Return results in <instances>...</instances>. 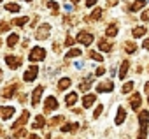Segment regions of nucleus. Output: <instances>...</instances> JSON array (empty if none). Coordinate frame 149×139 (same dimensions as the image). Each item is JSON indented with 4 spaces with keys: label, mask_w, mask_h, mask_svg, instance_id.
I'll return each mask as SVG.
<instances>
[{
    "label": "nucleus",
    "mask_w": 149,
    "mask_h": 139,
    "mask_svg": "<svg viewBox=\"0 0 149 139\" xmlns=\"http://www.w3.org/2000/svg\"><path fill=\"white\" fill-rule=\"evenodd\" d=\"M139 123H140V130H139L137 139H146V135H147V123H149V113L147 111H140Z\"/></svg>",
    "instance_id": "obj_1"
},
{
    "label": "nucleus",
    "mask_w": 149,
    "mask_h": 139,
    "mask_svg": "<svg viewBox=\"0 0 149 139\" xmlns=\"http://www.w3.org/2000/svg\"><path fill=\"white\" fill-rule=\"evenodd\" d=\"M46 58V51H44V48H40V46H35L32 51H30V55H28V60L30 62H40V60H44Z\"/></svg>",
    "instance_id": "obj_2"
},
{
    "label": "nucleus",
    "mask_w": 149,
    "mask_h": 139,
    "mask_svg": "<svg viewBox=\"0 0 149 139\" xmlns=\"http://www.w3.org/2000/svg\"><path fill=\"white\" fill-rule=\"evenodd\" d=\"M49 30H51V27H49L47 23H42V25L37 28L35 37H37L39 41H44V39H47V37H49Z\"/></svg>",
    "instance_id": "obj_3"
},
{
    "label": "nucleus",
    "mask_w": 149,
    "mask_h": 139,
    "mask_svg": "<svg viewBox=\"0 0 149 139\" xmlns=\"http://www.w3.org/2000/svg\"><path fill=\"white\" fill-rule=\"evenodd\" d=\"M77 42L84 44V46H90V44H93V35L90 32H79L77 34Z\"/></svg>",
    "instance_id": "obj_4"
},
{
    "label": "nucleus",
    "mask_w": 149,
    "mask_h": 139,
    "mask_svg": "<svg viewBox=\"0 0 149 139\" xmlns=\"http://www.w3.org/2000/svg\"><path fill=\"white\" fill-rule=\"evenodd\" d=\"M28 118H30V113H28V111H23V113H21V116H19V118L14 121V125H13V130H19V128H21V127H23V125L28 121Z\"/></svg>",
    "instance_id": "obj_5"
},
{
    "label": "nucleus",
    "mask_w": 149,
    "mask_h": 139,
    "mask_svg": "<svg viewBox=\"0 0 149 139\" xmlns=\"http://www.w3.org/2000/svg\"><path fill=\"white\" fill-rule=\"evenodd\" d=\"M37 74H39V67H35V65H32V67L28 69V71L25 72V76H23V79L30 83V81H33V79L37 78Z\"/></svg>",
    "instance_id": "obj_6"
},
{
    "label": "nucleus",
    "mask_w": 149,
    "mask_h": 139,
    "mask_svg": "<svg viewBox=\"0 0 149 139\" xmlns=\"http://www.w3.org/2000/svg\"><path fill=\"white\" fill-rule=\"evenodd\" d=\"M6 62H7V65H9L11 69H18V67L21 65V62H23V60H21L19 56H14V55H7V56H6Z\"/></svg>",
    "instance_id": "obj_7"
},
{
    "label": "nucleus",
    "mask_w": 149,
    "mask_h": 139,
    "mask_svg": "<svg viewBox=\"0 0 149 139\" xmlns=\"http://www.w3.org/2000/svg\"><path fill=\"white\" fill-rule=\"evenodd\" d=\"M16 90H18V83H11L9 86H6V88L2 90V97H4V99H11V97L16 93Z\"/></svg>",
    "instance_id": "obj_8"
},
{
    "label": "nucleus",
    "mask_w": 149,
    "mask_h": 139,
    "mask_svg": "<svg viewBox=\"0 0 149 139\" xmlns=\"http://www.w3.org/2000/svg\"><path fill=\"white\" fill-rule=\"evenodd\" d=\"M140 104H142V97H140V93H133L132 99H130V107H132L133 111H139V109H140Z\"/></svg>",
    "instance_id": "obj_9"
},
{
    "label": "nucleus",
    "mask_w": 149,
    "mask_h": 139,
    "mask_svg": "<svg viewBox=\"0 0 149 139\" xmlns=\"http://www.w3.org/2000/svg\"><path fill=\"white\" fill-rule=\"evenodd\" d=\"M14 113H16V111H14L13 106H2V107H0V116H2L4 120H9Z\"/></svg>",
    "instance_id": "obj_10"
},
{
    "label": "nucleus",
    "mask_w": 149,
    "mask_h": 139,
    "mask_svg": "<svg viewBox=\"0 0 149 139\" xmlns=\"http://www.w3.org/2000/svg\"><path fill=\"white\" fill-rule=\"evenodd\" d=\"M42 93H44V86H37V88L33 90V93H32V106H37V104H39Z\"/></svg>",
    "instance_id": "obj_11"
},
{
    "label": "nucleus",
    "mask_w": 149,
    "mask_h": 139,
    "mask_svg": "<svg viewBox=\"0 0 149 139\" xmlns=\"http://www.w3.org/2000/svg\"><path fill=\"white\" fill-rule=\"evenodd\" d=\"M56 107H58V100H56L54 97H47V99H46V104H44V111L49 113V111H53V109H56Z\"/></svg>",
    "instance_id": "obj_12"
},
{
    "label": "nucleus",
    "mask_w": 149,
    "mask_h": 139,
    "mask_svg": "<svg viewBox=\"0 0 149 139\" xmlns=\"http://www.w3.org/2000/svg\"><path fill=\"white\" fill-rule=\"evenodd\" d=\"M114 90V83L112 81H107V83H100L97 86V92L98 93H105V92H112Z\"/></svg>",
    "instance_id": "obj_13"
},
{
    "label": "nucleus",
    "mask_w": 149,
    "mask_h": 139,
    "mask_svg": "<svg viewBox=\"0 0 149 139\" xmlns=\"http://www.w3.org/2000/svg\"><path fill=\"white\" fill-rule=\"evenodd\" d=\"M144 6H146V0H137V2H133V4L128 7V11H130V13H137V11L144 9Z\"/></svg>",
    "instance_id": "obj_14"
},
{
    "label": "nucleus",
    "mask_w": 149,
    "mask_h": 139,
    "mask_svg": "<svg viewBox=\"0 0 149 139\" xmlns=\"http://www.w3.org/2000/svg\"><path fill=\"white\" fill-rule=\"evenodd\" d=\"M128 69H130V62H128V60H125V62L121 63V69H119V72H118V76H119L121 79H125V78H126V72H128Z\"/></svg>",
    "instance_id": "obj_15"
},
{
    "label": "nucleus",
    "mask_w": 149,
    "mask_h": 139,
    "mask_svg": "<svg viewBox=\"0 0 149 139\" xmlns=\"http://www.w3.org/2000/svg\"><path fill=\"white\" fill-rule=\"evenodd\" d=\"M98 49L102 51H112V44L105 39H98Z\"/></svg>",
    "instance_id": "obj_16"
},
{
    "label": "nucleus",
    "mask_w": 149,
    "mask_h": 139,
    "mask_svg": "<svg viewBox=\"0 0 149 139\" xmlns=\"http://www.w3.org/2000/svg\"><path fill=\"white\" fill-rule=\"evenodd\" d=\"M125 118H126V111H125V107H118V116H116V125H121L123 121H125Z\"/></svg>",
    "instance_id": "obj_17"
},
{
    "label": "nucleus",
    "mask_w": 149,
    "mask_h": 139,
    "mask_svg": "<svg viewBox=\"0 0 149 139\" xmlns=\"http://www.w3.org/2000/svg\"><path fill=\"white\" fill-rule=\"evenodd\" d=\"M105 35H107V37H116V35H118V25H116V23H111V25L107 27V30H105Z\"/></svg>",
    "instance_id": "obj_18"
},
{
    "label": "nucleus",
    "mask_w": 149,
    "mask_h": 139,
    "mask_svg": "<svg viewBox=\"0 0 149 139\" xmlns=\"http://www.w3.org/2000/svg\"><path fill=\"white\" fill-rule=\"evenodd\" d=\"M125 51H126L128 55H133V53L137 51V44L132 42V41H126V42H125Z\"/></svg>",
    "instance_id": "obj_19"
},
{
    "label": "nucleus",
    "mask_w": 149,
    "mask_h": 139,
    "mask_svg": "<svg viewBox=\"0 0 149 139\" xmlns=\"http://www.w3.org/2000/svg\"><path fill=\"white\" fill-rule=\"evenodd\" d=\"M95 100H97V99H95V95H86V97L83 99V107H84V109H88V107H91Z\"/></svg>",
    "instance_id": "obj_20"
},
{
    "label": "nucleus",
    "mask_w": 149,
    "mask_h": 139,
    "mask_svg": "<svg viewBox=\"0 0 149 139\" xmlns=\"http://www.w3.org/2000/svg\"><path fill=\"white\" fill-rule=\"evenodd\" d=\"M46 125V120H44V116L42 114H37V118H35V121H33V125H32V128H40V127H44Z\"/></svg>",
    "instance_id": "obj_21"
},
{
    "label": "nucleus",
    "mask_w": 149,
    "mask_h": 139,
    "mask_svg": "<svg viewBox=\"0 0 149 139\" xmlns=\"http://www.w3.org/2000/svg\"><path fill=\"white\" fill-rule=\"evenodd\" d=\"M76 100H77V93H76V92H70V93L65 97L67 106H74V104H76Z\"/></svg>",
    "instance_id": "obj_22"
},
{
    "label": "nucleus",
    "mask_w": 149,
    "mask_h": 139,
    "mask_svg": "<svg viewBox=\"0 0 149 139\" xmlns=\"http://www.w3.org/2000/svg\"><path fill=\"white\" fill-rule=\"evenodd\" d=\"M70 85H72L70 78H61V79L58 81V88H60V90H67V88H68Z\"/></svg>",
    "instance_id": "obj_23"
},
{
    "label": "nucleus",
    "mask_w": 149,
    "mask_h": 139,
    "mask_svg": "<svg viewBox=\"0 0 149 139\" xmlns=\"http://www.w3.org/2000/svg\"><path fill=\"white\" fill-rule=\"evenodd\" d=\"M146 32H147V30H146L144 27H135V28L132 30V35H133V37H144Z\"/></svg>",
    "instance_id": "obj_24"
},
{
    "label": "nucleus",
    "mask_w": 149,
    "mask_h": 139,
    "mask_svg": "<svg viewBox=\"0 0 149 139\" xmlns=\"http://www.w3.org/2000/svg\"><path fill=\"white\" fill-rule=\"evenodd\" d=\"M18 41H19L18 34H11V35L7 37V46H9V48H14V46L18 44Z\"/></svg>",
    "instance_id": "obj_25"
},
{
    "label": "nucleus",
    "mask_w": 149,
    "mask_h": 139,
    "mask_svg": "<svg viewBox=\"0 0 149 139\" xmlns=\"http://www.w3.org/2000/svg\"><path fill=\"white\" fill-rule=\"evenodd\" d=\"M77 127H79L77 123H67V125L61 127V130H63V132H72V134H74V132L77 130Z\"/></svg>",
    "instance_id": "obj_26"
},
{
    "label": "nucleus",
    "mask_w": 149,
    "mask_h": 139,
    "mask_svg": "<svg viewBox=\"0 0 149 139\" xmlns=\"http://www.w3.org/2000/svg\"><path fill=\"white\" fill-rule=\"evenodd\" d=\"M88 55H90V58L95 60V62H104V56H102L100 53H97V51H90Z\"/></svg>",
    "instance_id": "obj_27"
},
{
    "label": "nucleus",
    "mask_w": 149,
    "mask_h": 139,
    "mask_svg": "<svg viewBox=\"0 0 149 139\" xmlns=\"http://www.w3.org/2000/svg\"><path fill=\"white\" fill-rule=\"evenodd\" d=\"M91 20H95V21L102 20V9H100V7H97V9L91 13Z\"/></svg>",
    "instance_id": "obj_28"
},
{
    "label": "nucleus",
    "mask_w": 149,
    "mask_h": 139,
    "mask_svg": "<svg viewBox=\"0 0 149 139\" xmlns=\"http://www.w3.org/2000/svg\"><path fill=\"white\" fill-rule=\"evenodd\" d=\"M90 86H91V78H86V79H84V81L81 83V86H79V88H81L83 92H86V90H88Z\"/></svg>",
    "instance_id": "obj_29"
},
{
    "label": "nucleus",
    "mask_w": 149,
    "mask_h": 139,
    "mask_svg": "<svg viewBox=\"0 0 149 139\" xmlns=\"http://www.w3.org/2000/svg\"><path fill=\"white\" fill-rule=\"evenodd\" d=\"M133 86H135V85H133V81L125 83V85H123V93H130V92L133 90Z\"/></svg>",
    "instance_id": "obj_30"
},
{
    "label": "nucleus",
    "mask_w": 149,
    "mask_h": 139,
    "mask_svg": "<svg viewBox=\"0 0 149 139\" xmlns=\"http://www.w3.org/2000/svg\"><path fill=\"white\" fill-rule=\"evenodd\" d=\"M74 56H81V49H76V48L70 49V51L67 53V56H65V58H74Z\"/></svg>",
    "instance_id": "obj_31"
},
{
    "label": "nucleus",
    "mask_w": 149,
    "mask_h": 139,
    "mask_svg": "<svg viewBox=\"0 0 149 139\" xmlns=\"http://www.w3.org/2000/svg\"><path fill=\"white\" fill-rule=\"evenodd\" d=\"M6 9L11 11V13H18V11H19V6H18V4H7Z\"/></svg>",
    "instance_id": "obj_32"
},
{
    "label": "nucleus",
    "mask_w": 149,
    "mask_h": 139,
    "mask_svg": "<svg viewBox=\"0 0 149 139\" xmlns=\"http://www.w3.org/2000/svg\"><path fill=\"white\" fill-rule=\"evenodd\" d=\"M47 7L53 11V14H54V16L58 14V4H56V2H47Z\"/></svg>",
    "instance_id": "obj_33"
},
{
    "label": "nucleus",
    "mask_w": 149,
    "mask_h": 139,
    "mask_svg": "<svg viewBox=\"0 0 149 139\" xmlns=\"http://www.w3.org/2000/svg\"><path fill=\"white\" fill-rule=\"evenodd\" d=\"M26 21H28V16H23V18H18V20H14V25H18V27H23Z\"/></svg>",
    "instance_id": "obj_34"
},
{
    "label": "nucleus",
    "mask_w": 149,
    "mask_h": 139,
    "mask_svg": "<svg viewBox=\"0 0 149 139\" xmlns=\"http://www.w3.org/2000/svg\"><path fill=\"white\" fill-rule=\"evenodd\" d=\"M102 111H104V106H102V104H98V107H95V113H93V116H95V118H98Z\"/></svg>",
    "instance_id": "obj_35"
},
{
    "label": "nucleus",
    "mask_w": 149,
    "mask_h": 139,
    "mask_svg": "<svg viewBox=\"0 0 149 139\" xmlns=\"http://www.w3.org/2000/svg\"><path fill=\"white\" fill-rule=\"evenodd\" d=\"M61 120H63V118H61V116H54V118H53V120H51V121H49V125H51V127H54V125H58V123H60V121H61Z\"/></svg>",
    "instance_id": "obj_36"
},
{
    "label": "nucleus",
    "mask_w": 149,
    "mask_h": 139,
    "mask_svg": "<svg viewBox=\"0 0 149 139\" xmlns=\"http://www.w3.org/2000/svg\"><path fill=\"white\" fill-rule=\"evenodd\" d=\"M140 18H142L144 21H149V9H146V11L140 14Z\"/></svg>",
    "instance_id": "obj_37"
},
{
    "label": "nucleus",
    "mask_w": 149,
    "mask_h": 139,
    "mask_svg": "<svg viewBox=\"0 0 149 139\" xmlns=\"http://www.w3.org/2000/svg\"><path fill=\"white\" fill-rule=\"evenodd\" d=\"M65 46H68V48H70V46H74V39H72L70 35H68V37L65 39Z\"/></svg>",
    "instance_id": "obj_38"
},
{
    "label": "nucleus",
    "mask_w": 149,
    "mask_h": 139,
    "mask_svg": "<svg viewBox=\"0 0 149 139\" xmlns=\"http://www.w3.org/2000/svg\"><path fill=\"white\" fill-rule=\"evenodd\" d=\"M104 72H105V69H104V67H98L97 71H95V76H102Z\"/></svg>",
    "instance_id": "obj_39"
},
{
    "label": "nucleus",
    "mask_w": 149,
    "mask_h": 139,
    "mask_svg": "<svg viewBox=\"0 0 149 139\" xmlns=\"http://www.w3.org/2000/svg\"><path fill=\"white\" fill-rule=\"evenodd\" d=\"M9 30V25L7 23H0V32H7Z\"/></svg>",
    "instance_id": "obj_40"
},
{
    "label": "nucleus",
    "mask_w": 149,
    "mask_h": 139,
    "mask_svg": "<svg viewBox=\"0 0 149 139\" xmlns=\"http://www.w3.org/2000/svg\"><path fill=\"white\" fill-rule=\"evenodd\" d=\"M97 4V0H86V7H93Z\"/></svg>",
    "instance_id": "obj_41"
},
{
    "label": "nucleus",
    "mask_w": 149,
    "mask_h": 139,
    "mask_svg": "<svg viewBox=\"0 0 149 139\" xmlns=\"http://www.w3.org/2000/svg\"><path fill=\"white\" fill-rule=\"evenodd\" d=\"M116 4H118L116 0H107V4H105V6H107V7H112V6H116Z\"/></svg>",
    "instance_id": "obj_42"
},
{
    "label": "nucleus",
    "mask_w": 149,
    "mask_h": 139,
    "mask_svg": "<svg viewBox=\"0 0 149 139\" xmlns=\"http://www.w3.org/2000/svg\"><path fill=\"white\" fill-rule=\"evenodd\" d=\"M142 46H144V49H149V39H146V41H144V44H142Z\"/></svg>",
    "instance_id": "obj_43"
},
{
    "label": "nucleus",
    "mask_w": 149,
    "mask_h": 139,
    "mask_svg": "<svg viewBox=\"0 0 149 139\" xmlns=\"http://www.w3.org/2000/svg\"><path fill=\"white\" fill-rule=\"evenodd\" d=\"M53 49L58 53V51H60V44H56V42H54V44H53Z\"/></svg>",
    "instance_id": "obj_44"
},
{
    "label": "nucleus",
    "mask_w": 149,
    "mask_h": 139,
    "mask_svg": "<svg viewBox=\"0 0 149 139\" xmlns=\"http://www.w3.org/2000/svg\"><path fill=\"white\" fill-rule=\"evenodd\" d=\"M26 139H40V137H39V135H37V134H32V135H28V137H26Z\"/></svg>",
    "instance_id": "obj_45"
},
{
    "label": "nucleus",
    "mask_w": 149,
    "mask_h": 139,
    "mask_svg": "<svg viewBox=\"0 0 149 139\" xmlns=\"http://www.w3.org/2000/svg\"><path fill=\"white\" fill-rule=\"evenodd\" d=\"M28 44H30V39H25V41H23V46H25V48H26V46H28Z\"/></svg>",
    "instance_id": "obj_46"
},
{
    "label": "nucleus",
    "mask_w": 149,
    "mask_h": 139,
    "mask_svg": "<svg viewBox=\"0 0 149 139\" xmlns=\"http://www.w3.org/2000/svg\"><path fill=\"white\" fill-rule=\"evenodd\" d=\"M147 90H149V83H146V92H147Z\"/></svg>",
    "instance_id": "obj_47"
},
{
    "label": "nucleus",
    "mask_w": 149,
    "mask_h": 139,
    "mask_svg": "<svg viewBox=\"0 0 149 139\" xmlns=\"http://www.w3.org/2000/svg\"><path fill=\"white\" fill-rule=\"evenodd\" d=\"M70 2H74V4H76V2H81V0H70Z\"/></svg>",
    "instance_id": "obj_48"
},
{
    "label": "nucleus",
    "mask_w": 149,
    "mask_h": 139,
    "mask_svg": "<svg viewBox=\"0 0 149 139\" xmlns=\"http://www.w3.org/2000/svg\"><path fill=\"white\" fill-rule=\"evenodd\" d=\"M0 79H2V69H0Z\"/></svg>",
    "instance_id": "obj_49"
},
{
    "label": "nucleus",
    "mask_w": 149,
    "mask_h": 139,
    "mask_svg": "<svg viewBox=\"0 0 149 139\" xmlns=\"http://www.w3.org/2000/svg\"><path fill=\"white\" fill-rule=\"evenodd\" d=\"M0 46H2V41H0Z\"/></svg>",
    "instance_id": "obj_50"
},
{
    "label": "nucleus",
    "mask_w": 149,
    "mask_h": 139,
    "mask_svg": "<svg viewBox=\"0 0 149 139\" xmlns=\"http://www.w3.org/2000/svg\"><path fill=\"white\" fill-rule=\"evenodd\" d=\"M26 2H32V0H26Z\"/></svg>",
    "instance_id": "obj_51"
},
{
    "label": "nucleus",
    "mask_w": 149,
    "mask_h": 139,
    "mask_svg": "<svg viewBox=\"0 0 149 139\" xmlns=\"http://www.w3.org/2000/svg\"><path fill=\"white\" fill-rule=\"evenodd\" d=\"M0 134H2V128H0Z\"/></svg>",
    "instance_id": "obj_52"
},
{
    "label": "nucleus",
    "mask_w": 149,
    "mask_h": 139,
    "mask_svg": "<svg viewBox=\"0 0 149 139\" xmlns=\"http://www.w3.org/2000/svg\"><path fill=\"white\" fill-rule=\"evenodd\" d=\"M0 2H2V0H0Z\"/></svg>",
    "instance_id": "obj_53"
}]
</instances>
